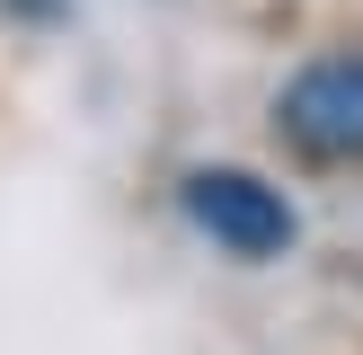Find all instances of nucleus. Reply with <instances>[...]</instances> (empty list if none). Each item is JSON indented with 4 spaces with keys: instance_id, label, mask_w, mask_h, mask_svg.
<instances>
[{
    "instance_id": "nucleus-1",
    "label": "nucleus",
    "mask_w": 363,
    "mask_h": 355,
    "mask_svg": "<svg viewBox=\"0 0 363 355\" xmlns=\"http://www.w3.org/2000/svg\"><path fill=\"white\" fill-rule=\"evenodd\" d=\"M177 204H186V222L204 231L222 258H240V266H266V258H284V248L301 240L293 195H284L275 178H257V169H230V160L186 169L177 178Z\"/></svg>"
},
{
    "instance_id": "nucleus-2",
    "label": "nucleus",
    "mask_w": 363,
    "mask_h": 355,
    "mask_svg": "<svg viewBox=\"0 0 363 355\" xmlns=\"http://www.w3.org/2000/svg\"><path fill=\"white\" fill-rule=\"evenodd\" d=\"M275 124L293 151L311 160H363V45L354 53H319L275 89Z\"/></svg>"
}]
</instances>
